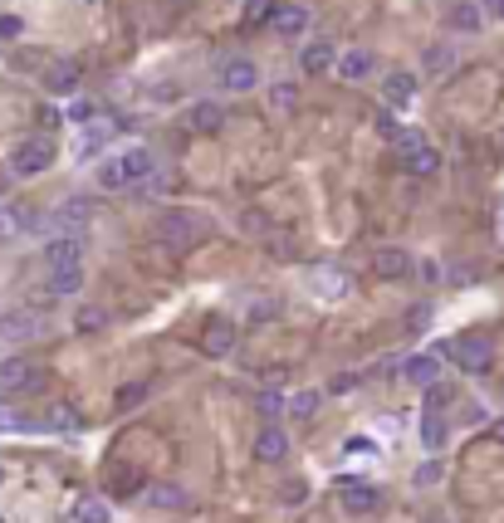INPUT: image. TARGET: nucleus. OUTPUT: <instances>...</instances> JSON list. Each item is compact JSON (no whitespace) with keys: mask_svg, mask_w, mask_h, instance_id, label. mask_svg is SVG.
<instances>
[{"mask_svg":"<svg viewBox=\"0 0 504 523\" xmlns=\"http://www.w3.org/2000/svg\"><path fill=\"white\" fill-rule=\"evenodd\" d=\"M275 103L279 108H294V83H275Z\"/></svg>","mask_w":504,"mask_h":523,"instance_id":"38","label":"nucleus"},{"mask_svg":"<svg viewBox=\"0 0 504 523\" xmlns=\"http://www.w3.org/2000/svg\"><path fill=\"white\" fill-rule=\"evenodd\" d=\"M377 132H382L387 142H402V132H406V128H402V122H392V118H377Z\"/></svg>","mask_w":504,"mask_h":523,"instance_id":"37","label":"nucleus"},{"mask_svg":"<svg viewBox=\"0 0 504 523\" xmlns=\"http://www.w3.org/2000/svg\"><path fill=\"white\" fill-rule=\"evenodd\" d=\"M450 358H456V367H460V372L485 376L490 367H495V342H490L485 333H460V338L450 342Z\"/></svg>","mask_w":504,"mask_h":523,"instance_id":"1","label":"nucleus"},{"mask_svg":"<svg viewBox=\"0 0 504 523\" xmlns=\"http://www.w3.org/2000/svg\"><path fill=\"white\" fill-rule=\"evenodd\" d=\"M279 411H285V396H279V392H260V416H265V421H275Z\"/></svg>","mask_w":504,"mask_h":523,"instance_id":"33","label":"nucleus"},{"mask_svg":"<svg viewBox=\"0 0 504 523\" xmlns=\"http://www.w3.org/2000/svg\"><path fill=\"white\" fill-rule=\"evenodd\" d=\"M416 435H422V445L436 455V450H446V435H450V426L440 421V411H426V416H422V426H416Z\"/></svg>","mask_w":504,"mask_h":523,"instance_id":"23","label":"nucleus"},{"mask_svg":"<svg viewBox=\"0 0 504 523\" xmlns=\"http://www.w3.org/2000/svg\"><path fill=\"white\" fill-rule=\"evenodd\" d=\"M118 162H123V176H128V186H132V181H147V176L157 172V162H152V152H147V148L118 152Z\"/></svg>","mask_w":504,"mask_h":523,"instance_id":"22","label":"nucleus"},{"mask_svg":"<svg viewBox=\"0 0 504 523\" xmlns=\"http://www.w3.org/2000/svg\"><path fill=\"white\" fill-rule=\"evenodd\" d=\"M412 479H416V489H431V485H440V479H446V465H440V460H422Z\"/></svg>","mask_w":504,"mask_h":523,"instance_id":"28","label":"nucleus"},{"mask_svg":"<svg viewBox=\"0 0 504 523\" xmlns=\"http://www.w3.org/2000/svg\"><path fill=\"white\" fill-rule=\"evenodd\" d=\"M446 406H450V386L431 382V386H426V411H446Z\"/></svg>","mask_w":504,"mask_h":523,"instance_id":"32","label":"nucleus"},{"mask_svg":"<svg viewBox=\"0 0 504 523\" xmlns=\"http://www.w3.org/2000/svg\"><path fill=\"white\" fill-rule=\"evenodd\" d=\"M285 499H289V504H299V499H309V485H289V489H285Z\"/></svg>","mask_w":504,"mask_h":523,"instance_id":"40","label":"nucleus"},{"mask_svg":"<svg viewBox=\"0 0 504 523\" xmlns=\"http://www.w3.org/2000/svg\"><path fill=\"white\" fill-rule=\"evenodd\" d=\"M333 59H338V49H333L329 39H309V45L299 49V69L303 74H329Z\"/></svg>","mask_w":504,"mask_h":523,"instance_id":"16","label":"nucleus"},{"mask_svg":"<svg viewBox=\"0 0 504 523\" xmlns=\"http://www.w3.org/2000/svg\"><path fill=\"white\" fill-rule=\"evenodd\" d=\"M397 152H402V172L406 176H436L440 172V152L422 138V132H402Z\"/></svg>","mask_w":504,"mask_h":523,"instance_id":"4","label":"nucleus"},{"mask_svg":"<svg viewBox=\"0 0 504 523\" xmlns=\"http://www.w3.org/2000/svg\"><path fill=\"white\" fill-rule=\"evenodd\" d=\"M10 35H20V20H15V15L0 20V39H10Z\"/></svg>","mask_w":504,"mask_h":523,"instance_id":"39","label":"nucleus"},{"mask_svg":"<svg viewBox=\"0 0 504 523\" xmlns=\"http://www.w3.org/2000/svg\"><path fill=\"white\" fill-rule=\"evenodd\" d=\"M55 221H59V225H69L73 235H79V225L89 221V201H64V211H59Z\"/></svg>","mask_w":504,"mask_h":523,"instance_id":"29","label":"nucleus"},{"mask_svg":"<svg viewBox=\"0 0 504 523\" xmlns=\"http://www.w3.org/2000/svg\"><path fill=\"white\" fill-rule=\"evenodd\" d=\"M79 79H83V69L73 64V59H55V64L45 69V89L55 93V98H69V93L79 89Z\"/></svg>","mask_w":504,"mask_h":523,"instance_id":"14","label":"nucleus"},{"mask_svg":"<svg viewBox=\"0 0 504 523\" xmlns=\"http://www.w3.org/2000/svg\"><path fill=\"white\" fill-rule=\"evenodd\" d=\"M0 485H5V465H0Z\"/></svg>","mask_w":504,"mask_h":523,"instance_id":"45","label":"nucleus"},{"mask_svg":"<svg viewBox=\"0 0 504 523\" xmlns=\"http://www.w3.org/2000/svg\"><path fill=\"white\" fill-rule=\"evenodd\" d=\"M402 376L412 386H431V382H440V358H436V352H412L406 367H402Z\"/></svg>","mask_w":504,"mask_h":523,"instance_id":"17","label":"nucleus"},{"mask_svg":"<svg viewBox=\"0 0 504 523\" xmlns=\"http://www.w3.org/2000/svg\"><path fill=\"white\" fill-rule=\"evenodd\" d=\"M39 333H45V318H39L35 308L0 313V338H5V342H30V338H39Z\"/></svg>","mask_w":504,"mask_h":523,"instance_id":"8","label":"nucleus"},{"mask_svg":"<svg viewBox=\"0 0 504 523\" xmlns=\"http://www.w3.org/2000/svg\"><path fill=\"white\" fill-rule=\"evenodd\" d=\"M103 323H108V313H103V308H83L79 313V333H98Z\"/></svg>","mask_w":504,"mask_h":523,"instance_id":"35","label":"nucleus"},{"mask_svg":"<svg viewBox=\"0 0 504 523\" xmlns=\"http://www.w3.org/2000/svg\"><path fill=\"white\" fill-rule=\"evenodd\" d=\"M412 269H416L412 255H406V249H397V245H382V249L372 255V274L387 279V284H392V279H406Z\"/></svg>","mask_w":504,"mask_h":523,"instance_id":"11","label":"nucleus"},{"mask_svg":"<svg viewBox=\"0 0 504 523\" xmlns=\"http://www.w3.org/2000/svg\"><path fill=\"white\" fill-rule=\"evenodd\" d=\"M490 435H495V441L504 445V416H500V421H495V426H490Z\"/></svg>","mask_w":504,"mask_h":523,"instance_id":"42","label":"nucleus"},{"mask_svg":"<svg viewBox=\"0 0 504 523\" xmlns=\"http://www.w3.org/2000/svg\"><path fill=\"white\" fill-rule=\"evenodd\" d=\"M333 69H338L343 79H367L372 74V55H367V49H348V55L333 59Z\"/></svg>","mask_w":504,"mask_h":523,"instance_id":"25","label":"nucleus"},{"mask_svg":"<svg viewBox=\"0 0 504 523\" xmlns=\"http://www.w3.org/2000/svg\"><path fill=\"white\" fill-rule=\"evenodd\" d=\"M269 15H275V0H250V5H245V25L250 30H255L260 20H269Z\"/></svg>","mask_w":504,"mask_h":523,"instance_id":"31","label":"nucleus"},{"mask_svg":"<svg viewBox=\"0 0 504 523\" xmlns=\"http://www.w3.org/2000/svg\"><path fill=\"white\" fill-rule=\"evenodd\" d=\"M55 166V138H25L10 148V172L15 176H39Z\"/></svg>","mask_w":504,"mask_h":523,"instance_id":"3","label":"nucleus"},{"mask_svg":"<svg viewBox=\"0 0 504 523\" xmlns=\"http://www.w3.org/2000/svg\"><path fill=\"white\" fill-rule=\"evenodd\" d=\"M45 386V367L30 358H5L0 362V396H15V392H35Z\"/></svg>","mask_w":504,"mask_h":523,"instance_id":"5","label":"nucleus"},{"mask_svg":"<svg viewBox=\"0 0 504 523\" xmlns=\"http://www.w3.org/2000/svg\"><path fill=\"white\" fill-rule=\"evenodd\" d=\"M98 186H103V191H118V186H128V176H123V162H118V156H103V162H98Z\"/></svg>","mask_w":504,"mask_h":523,"instance_id":"27","label":"nucleus"},{"mask_svg":"<svg viewBox=\"0 0 504 523\" xmlns=\"http://www.w3.org/2000/svg\"><path fill=\"white\" fill-rule=\"evenodd\" d=\"M285 455H289V431L285 426H275V421H265L260 426V435H255V460L260 465H279Z\"/></svg>","mask_w":504,"mask_h":523,"instance_id":"10","label":"nucleus"},{"mask_svg":"<svg viewBox=\"0 0 504 523\" xmlns=\"http://www.w3.org/2000/svg\"><path fill=\"white\" fill-rule=\"evenodd\" d=\"M377 504H382V494H377L372 485H363V479H343L338 485V509L343 514L367 519V514H377Z\"/></svg>","mask_w":504,"mask_h":523,"instance_id":"6","label":"nucleus"},{"mask_svg":"<svg viewBox=\"0 0 504 523\" xmlns=\"http://www.w3.org/2000/svg\"><path fill=\"white\" fill-rule=\"evenodd\" d=\"M186 128L201 132V138H211V132L226 128V108H220V103H211V98L192 103V108H186Z\"/></svg>","mask_w":504,"mask_h":523,"instance_id":"13","label":"nucleus"},{"mask_svg":"<svg viewBox=\"0 0 504 523\" xmlns=\"http://www.w3.org/2000/svg\"><path fill=\"white\" fill-rule=\"evenodd\" d=\"M220 83H226L230 93H250V89H260V69L250 64V59H226V64H220Z\"/></svg>","mask_w":504,"mask_h":523,"instance_id":"15","label":"nucleus"},{"mask_svg":"<svg viewBox=\"0 0 504 523\" xmlns=\"http://www.w3.org/2000/svg\"><path fill=\"white\" fill-rule=\"evenodd\" d=\"M309 5H299V0H285V5H275V15H269V25H275V35H289L299 39L303 30H309Z\"/></svg>","mask_w":504,"mask_h":523,"instance_id":"12","label":"nucleus"},{"mask_svg":"<svg viewBox=\"0 0 504 523\" xmlns=\"http://www.w3.org/2000/svg\"><path fill=\"white\" fill-rule=\"evenodd\" d=\"M142 499H147V509H157V514H182V509L192 504V494H186L176 479H152V485L142 489Z\"/></svg>","mask_w":504,"mask_h":523,"instance_id":"7","label":"nucleus"},{"mask_svg":"<svg viewBox=\"0 0 504 523\" xmlns=\"http://www.w3.org/2000/svg\"><path fill=\"white\" fill-rule=\"evenodd\" d=\"M49 426H59V431H73V426H79V411H73V406H55V411H49Z\"/></svg>","mask_w":504,"mask_h":523,"instance_id":"34","label":"nucleus"},{"mask_svg":"<svg viewBox=\"0 0 504 523\" xmlns=\"http://www.w3.org/2000/svg\"><path fill=\"white\" fill-rule=\"evenodd\" d=\"M500 401H504V376H500Z\"/></svg>","mask_w":504,"mask_h":523,"instance_id":"44","label":"nucleus"},{"mask_svg":"<svg viewBox=\"0 0 504 523\" xmlns=\"http://www.w3.org/2000/svg\"><path fill=\"white\" fill-rule=\"evenodd\" d=\"M319 401H323V392H309V386H303V392L285 396V411L294 421H313V416H319Z\"/></svg>","mask_w":504,"mask_h":523,"instance_id":"24","label":"nucleus"},{"mask_svg":"<svg viewBox=\"0 0 504 523\" xmlns=\"http://www.w3.org/2000/svg\"><path fill=\"white\" fill-rule=\"evenodd\" d=\"M382 98L392 103V108H406V103L416 98V74H406V69L387 74V79H382Z\"/></svg>","mask_w":504,"mask_h":523,"instance_id":"19","label":"nucleus"},{"mask_svg":"<svg viewBox=\"0 0 504 523\" xmlns=\"http://www.w3.org/2000/svg\"><path fill=\"white\" fill-rule=\"evenodd\" d=\"M45 259H49V269H55V265H79V259H83V240L73 235V230H69V235H55L45 245Z\"/></svg>","mask_w":504,"mask_h":523,"instance_id":"18","label":"nucleus"},{"mask_svg":"<svg viewBox=\"0 0 504 523\" xmlns=\"http://www.w3.org/2000/svg\"><path fill=\"white\" fill-rule=\"evenodd\" d=\"M201 235H206V221L192 211H167L162 221H157V240H162L167 249H192Z\"/></svg>","mask_w":504,"mask_h":523,"instance_id":"2","label":"nucleus"},{"mask_svg":"<svg viewBox=\"0 0 504 523\" xmlns=\"http://www.w3.org/2000/svg\"><path fill=\"white\" fill-rule=\"evenodd\" d=\"M113 514H108V504H103V499H79V504H73V514H69V523H108Z\"/></svg>","mask_w":504,"mask_h":523,"instance_id":"26","label":"nucleus"},{"mask_svg":"<svg viewBox=\"0 0 504 523\" xmlns=\"http://www.w3.org/2000/svg\"><path fill=\"white\" fill-rule=\"evenodd\" d=\"M147 396V382H128V386H118V396H113V406H118V411H132V406H138Z\"/></svg>","mask_w":504,"mask_h":523,"instance_id":"30","label":"nucleus"},{"mask_svg":"<svg viewBox=\"0 0 504 523\" xmlns=\"http://www.w3.org/2000/svg\"><path fill=\"white\" fill-rule=\"evenodd\" d=\"M49 294H55V299H69V294H79V289H83V265H55V269H49Z\"/></svg>","mask_w":504,"mask_h":523,"instance_id":"20","label":"nucleus"},{"mask_svg":"<svg viewBox=\"0 0 504 523\" xmlns=\"http://www.w3.org/2000/svg\"><path fill=\"white\" fill-rule=\"evenodd\" d=\"M426 323H431V303H416V308L406 313V328H412V333H422Z\"/></svg>","mask_w":504,"mask_h":523,"instance_id":"36","label":"nucleus"},{"mask_svg":"<svg viewBox=\"0 0 504 523\" xmlns=\"http://www.w3.org/2000/svg\"><path fill=\"white\" fill-rule=\"evenodd\" d=\"M480 5H485V10H495V15L504 20V0H480Z\"/></svg>","mask_w":504,"mask_h":523,"instance_id":"41","label":"nucleus"},{"mask_svg":"<svg viewBox=\"0 0 504 523\" xmlns=\"http://www.w3.org/2000/svg\"><path fill=\"white\" fill-rule=\"evenodd\" d=\"M422 523H450L446 514H431V519H422Z\"/></svg>","mask_w":504,"mask_h":523,"instance_id":"43","label":"nucleus"},{"mask_svg":"<svg viewBox=\"0 0 504 523\" xmlns=\"http://www.w3.org/2000/svg\"><path fill=\"white\" fill-rule=\"evenodd\" d=\"M235 338H240V328L216 313V318H206V328H201V352H206V358H230Z\"/></svg>","mask_w":504,"mask_h":523,"instance_id":"9","label":"nucleus"},{"mask_svg":"<svg viewBox=\"0 0 504 523\" xmlns=\"http://www.w3.org/2000/svg\"><path fill=\"white\" fill-rule=\"evenodd\" d=\"M446 25H450V30H460V35H475V30L485 25V15H480L475 0H456V5L446 10Z\"/></svg>","mask_w":504,"mask_h":523,"instance_id":"21","label":"nucleus"}]
</instances>
